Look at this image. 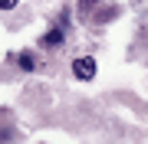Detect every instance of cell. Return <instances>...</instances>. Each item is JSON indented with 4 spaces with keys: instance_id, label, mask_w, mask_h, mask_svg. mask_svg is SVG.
<instances>
[{
    "instance_id": "1",
    "label": "cell",
    "mask_w": 148,
    "mask_h": 144,
    "mask_svg": "<svg viewBox=\"0 0 148 144\" xmlns=\"http://www.w3.org/2000/svg\"><path fill=\"white\" fill-rule=\"evenodd\" d=\"M73 75H76L79 82H89L92 75H95V59H89V56L73 59Z\"/></svg>"
},
{
    "instance_id": "4",
    "label": "cell",
    "mask_w": 148,
    "mask_h": 144,
    "mask_svg": "<svg viewBox=\"0 0 148 144\" xmlns=\"http://www.w3.org/2000/svg\"><path fill=\"white\" fill-rule=\"evenodd\" d=\"M95 7H99V0H79V16L86 20V16H89V13L95 10Z\"/></svg>"
},
{
    "instance_id": "6",
    "label": "cell",
    "mask_w": 148,
    "mask_h": 144,
    "mask_svg": "<svg viewBox=\"0 0 148 144\" xmlns=\"http://www.w3.org/2000/svg\"><path fill=\"white\" fill-rule=\"evenodd\" d=\"M16 7V0H0V10H13Z\"/></svg>"
},
{
    "instance_id": "2",
    "label": "cell",
    "mask_w": 148,
    "mask_h": 144,
    "mask_svg": "<svg viewBox=\"0 0 148 144\" xmlns=\"http://www.w3.org/2000/svg\"><path fill=\"white\" fill-rule=\"evenodd\" d=\"M40 43H43V46H46V49H56L59 43H63V26H53V30H49V33H46V36H43V39H40Z\"/></svg>"
},
{
    "instance_id": "3",
    "label": "cell",
    "mask_w": 148,
    "mask_h": 144,
    "mask_svg": "<svg viewBox=\"0 0 148 144\" xmlns=\"http://www.w3.org/2000/svg\"><path fill=\"white\" fill-rule=\"evenodd\" d=\"M16 62H20L23 72H33V69H36V59H33V53H20V59H16Z\"/></svg>"
},
{
    "instance_id": "5",
    "label": "cell",
    "mask_w": 148,
    "mask_h": 144,
    "mask_svg": "<svg viewBox=\"0 0 148 144\" xmlns=\"http://www.w3.org/2000/svg\"><path fill=\"white\" fill-rule=\"evenodd\" d=\"M112 16H119V10H115V7H106V10L99 13V23H109Z\"/></svg>"
}]
</instances>
